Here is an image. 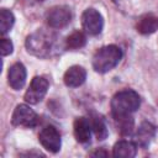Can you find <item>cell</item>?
I'll return each instance as SVG.
<instances>
[{
    "instance_id": "4",
    "label": "cell",
    "mask_w": 158,
    "mask_h": 158,
    "mask_svg": "<svg viewBox=\"0 0 158 158\" xmlns=\"http://www.w3.org/2000/svg\"><path fill=\"white\" fill-rule=\"evenodd\" d=\"M72 20V10L65 5L51 7L46 14L47 25L52 28H63Z\"/></svg>"
},
{
    "instance_id": "20",
    "label": "cell",
    "mask_w": 158,
    "mask_h": 158,
    "mask_svg": "<svg viewBox=\"0 0 158 158\" xmlns=\"http://www.w3.org/2000/svg\"><path fill=\"white\" fill-rule=\"evenodd\" d=\"M117 6H120L121 9H126L127 4H128V0H112Z\"/></svg>"
},
{
    "instance_id": "13",
    "label": "cell",
    "mask_w": 158,
    "mask_h": 158,
    "mask_svg": "<svg viewBox=\"0 0 158 158\" xmlns=\"http://www.w3.org/2000/svg\"><path fill=\"white\" fill-rule=\"evenodd\" d=\"M136 153H137V144L126 139L118 141L117 143H115L112 148V156L116 158H133Z\"/></svg>"
},
{
    "instance_id": "5",
    "label": "cell",
    "mask_w": 158,
    "mask_h": 158,
    "mask_svg": "<svg viewBox=\"0 0 158 158\" xmlns=\"http://www.w3.org/2000/svg\"><path fill=\"white\" fill-rule=\"evenodd\" d=\"M81 26L88 35L96 36L102 31L104 19L98 10L89 7L81 14Z\"/></svg>"
},
{
    "instance_id": "17",
    "label": "cell",
    "mask_w": 158,
    "mask_h": 158,
    "mask_svg": "<svg viewBox=\"0 0 158 158\" xmlns=\"http://www.w3.org/2000/svg\"><path fill=\"white\" fill-rule=\"evenodd\" d=\"M115 123L120 131L121 135L123 136H128L132 133L133 127H135V121L133 117L131 116V114L128 115H120V116H114Z\"/></svg>"
},
{
    "instance_id": "19",
    "label": "cell",
    "mask_w": 158,
    "mask_h": 158,
    "mask_svg": "<svg viewBox=\"0 0 158 158\" xmlns=\"http://www.w3.org/2000/svg\"><path fill=\"white\" fill-rule=\"evenodd\" d=\"M14 51V44L12 42L9 40V38H1V43H0V52H1V56L5 57V56H9Z\"/></svg>"
},
{
    "instance_id": "7",
    "label": "cell",
    "mask_w": 158,
    "mask_h": 158,
    "mask_svg": "<svg viewBox=\"0 0 158 158\" xmlns=\"http://www.w3.org/2000/svg\"><path fill=\"white\" fill-rule=\"evenodd\" d=\"M37 114L26 104H20L15 107L11 123L14 126H22V127H33L37 123Z\"/></svg>"
},
{
    "instance_id": "3",
    "label": "cell",
    "mask_w": 158,
    "mask_h": 158,
    "mask_svg": "<svg viewBox=\"0 0 158 158\" xmlns=\"http://www.w3.org/2000/svg\"><path fill=\"white\" fill-rule=\"evenodd\" d=\"M53 36L49 32L43 30H37L36 32L31 33L26 38V48L27 52L41 58H46L51 54L53 48Z\"/></svg>"
},
{
    "instance_id": "18",
    "label": "cell",
    "mask_w": 158,
    "mask_h": 158,
    "mask_svg": "<svg viewBox=\"0 0 158 158\" xmlns=\"http://www.w3.org/2000/svg\"><path fill=\"white\" fill-rule=\"evenodd\" d=\"M15 23V16L14 14L7 9L0 10V32L1 35L7 33Z\"/></svg>"
},
{
    "instance_id": "9",
    "label": "cell",
    "mask_w": 158,
    "mask_h": 158,
    "mask_svg": "<svg viewBox=\"0 0 158 158\" xmlns=\"http://www.w3.org/2000/svg\"><path fill=\"white\" fill-rule=\"evenodd\" d=\"M26 68L22 63H15L10 67L7 73V80L9 85L14 90H20L23 88L26 83Z\"/></svg>"
},
{
    "instance_id": "12",
    "label": "cell",
    "mask_w": 158,
    "mask_h": 158,
    "mask_svg": "<svg viewBox=\"0 0 158 158\" xmlns=\"http://www.w3.org/2000/svg\"><path fill=\"white\" fill-rule=\"evenodd\" d=\"M74 137L79 143H88L91 137V125L85 117H77L73 125Z\"/></svg>"
},
{
    "instance_id": "10",
    "label": "cell",
    "mask_w": 158,
    "mask_h": 158,
    "mask_svg": "<svg viewBox=\"0 0 158 158\" xmlns=\"http://www.w3.org/2000/svg\"><path fill=\"white\" fill-rule=\"evenodd\" d=\"M86 79V70L81 65H72L67 69L63 77V81L69 88L80 86Z\"/></svg>"
},
{
    "instance_id": "21",
    "label": "cell",
    "mask_w": 158,
    "mask_h": 158,
    "mask_svg": "<svg viewBox=\"0 0 158 158\" xmlns=\"http://www.w3.org/2000/svg\"><path fill=\"white\" fill-rule=\"evenodd\" d=\"M90 156H94V157H100V156H102V157H106V156H109V153L107 152H105V151H102V149H98V151H95V152H93V153H90Z\"/></svg>"
},
{
    "instance_id": "1",
    "label": "cell",
    "mask_w": 158,
    "mask_h": 158,
    "mask_svg": "<svg viewBox=\"0 0 158 158\" xmlns=\"http://www.w3.org/2000/svg\"><path fill=\"white\" fill-rule=\"evenodd\" d=\"M141 105L139 95L132 89H125L116 93L111 99V114L114 116L128 115L138 110Z\"/></svg>"
},
{
    "instance_id": "15",
    "label": "cell",
    "mask_w": 158,
    "mask_h": 158,
    "mask_svg": "<svg viewBox=\"0 0 158 158\" xmlns=\"http://www.w3.org/2000/svg\"><path fill=\"white\" fill-rule=\"evenodd\" d=\"M89 121H90L91 130L94 131L96 138L100 139V141L105 139L109 135V131H107V127H106V123H105L104 118L98 114H93Z\"/></svg>"
},
{
    "instance_id": "2",
    "label": "cell",
    "mask_w": 158,
    "mask_h": 158,
    "mask_svg": "<svg viewBox=\"0 0 158 158\" xmlns=\"http://www.w3.org/2000/svg\"><path fill=\"white\" fill-rule=\"evenodd\" d=\"M122 51L115 44H109L98 49L93 57V68L98 73H107L112 70L121 60Z\"/></svg>"
},
{
    "instance_id": "22",
    "label": "cell",
    "mask_w": 158,
    "mask_h": 158,
    "mask_svg": "<svg viewBox=\"0 0 158 158\" xmlns=\"http://www.w3.org/2000/svg\"><path fill=\"white\" fill-rule=\"evenodd\" d=\"M38 1H43V0H38Z\"/></svg>"
},
{
    "instance_id": "8",
    "label": "cell",
    "mask_w": 158,
    "mask_h": 158,
    "mask_svg": "<svg viewBox=\"0 0 158 158\" xmlns=\"http://www.w3.org/2000/svg\"><path fill=\"white\" fill-rule=\"evenodd\" d=\"M38 139L41 144L52 153H57L60 149V146H62L60 135L58 130L52 125H48L42 128V131L38 135Z\"/></svg>"
},
{
    "instance_id": "6",
    "label": "cell",
    "mask_w": 158,
    "mask_h": 158,
    "mask_svg": "<svg viewBox=\"0 0 158 158\" xmlns=\"http://www.w3.org/2000/svg\"><path fill=\"white\" fill-rule=\"evenodd\" d=\"M48 86H49V83L46 78L35 77L31 80L30 86L25 93V96H23L25 101L28 102V104H32V105L38 104L40 101H42V99L47 94Z\"/></svg>"
},
{
    "instance_id": "11",
    "label": "cell",
    "mask_w": 158,
    "mask_h": 158,
    "mask_svg": "<svg viewBox=\"0 0 158 158\" xmlns=\"http://www.w3.org/2000/svg\"><path fill=\"white\" fill-rule=\"evenodd\" d=\"M154 135H156L154 126L152 123L144 121L137 128V132L135 135V143L142 148H147L149 146V143L152 142V139L154 138Z\"/></svg>"
},
{
    "instance_id": "14",
    "label": "cell",
    "mask_w": 158,
    "mask_h": 158,
    "mask_svg": "<svg viewBox=\"0 0 158 158\" xmlns=\"http://www.w3.org/2000/svg\"><path fill=\"white\" fill-rule=\"evenodd\" d=\"M136 28L142 35L154 33L158 30V17L153 14H144L138 19Z\"/></svg>"
},
{
    "instance_id": "16",
    "label": "cell",
    "mask_w": 158,
    "mask_h": 158,
    "mask_svg": "<svg viewBox=\"0 0 158 158\" xmlns=\"http://www.w3.org/2000/svg\"><path fill=\"white\" fill-rule=\"evenodd\" d=\"M86 44V36L83 31H74L65 38V48L70 51H75L83 48Z\"/></svg>"
}]
</instances>
